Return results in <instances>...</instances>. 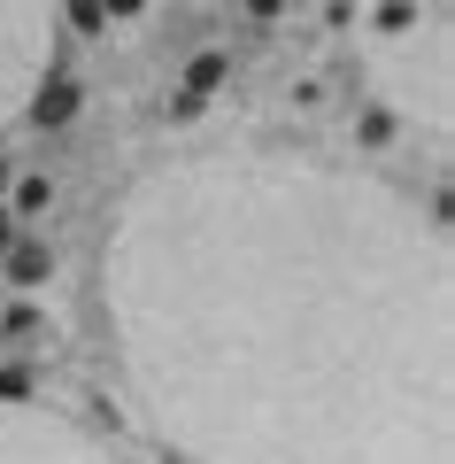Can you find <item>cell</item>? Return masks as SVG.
I'll return each mask as SVG.
<instances>
[{
  "label": "cell",
  "mask_w": 455,
  "mask_h": 464,
  "mask_svg": "<svg viewBox=\"0 0 455 464\" xmlns=\"http://www.w3.org/2000/svg\"><path fill=\"white\" fill-rule=\"evenodd\" d=\"M39 39H47V8L39 0H0V109L32 93Z\"/></svg>",
  "instance_id": "cell-1"
},
{
  "label": "cell",
  "mask_w": 455,
  "mask_h": 464,
  "mask_svg": "<svg viewBox=\"0 0 455 464\" xmlns=\"http://www.w3.org/2000/svg\"><path fill=\"white\" fill-rule=\"evenodd\" d=\"M70 116H78V85L70 78H47L32 93V124H70Z\"/></svg>",
  "instance_id": "cell-2"
},
{
  "label": "cell",
  "mask_w": 455,
  "mask_h": 464,
  "mask_svg": "<svg viewBox=\"0 0 455 464\" xmlns=\"http://www.w3.org/2000/svg\"><path fill=\"white\" fill-rule=\"evenodd\" d=\"M8 279H16V286L54 279V256H47V248H32V240H8Z\"/></svg>",
  "instance_id": "cell-3"
},
{
  "label": "cell",
  "mask_w": 455,
  "mask_h": 464,
  "mask_svg": "<svg viewBox=\"0 0 455 464\" xmlns=\"http://www.w3.org/2000/svg\"><path fill=\"white\" fill-rule=\"evenodd\" d=\"M39 209H54V179H24V186H16V209H8V217H39Z\"/></svg>",
  "instance_id": "cell-4"
},
{
  "label": "cell",
  "mask_w": 455,
  "mask_h": 464,
  "mask_svg": "<svg viewBox=\"0 0 455 464\" xmlns=\"http://www.w3.org/2000/svg\"><path fill=\"white\" fill-rule=\"evenodd\" d=\"M216 85H224V54H201V63L185 70V93H201V101H209Z\"/></svg>",
  "instance_id": "cell-5"
},
{
  "label": "cell",
  "mask_w": 455,
  "mask_h": 464,
  "mask_svg": "<svg viewBox=\"0 0 455 464\" xmlns=\"http://www.w3.org/2000/svg\"><path fill=\"white\" fill-rule=\"evenodd\" d=\"M70 24H78L85 39H100L109 32V8H100V0H70Z\"/></svg>",
  "instance_id": "cell-6"
},
{
  "label": "cell",
  "mask_w": 455,
  "mask_h": 464,
  "mask_svg": "<svg viewBox=\"0 0 455 464\" xmlns=\"http://www.w3.org/2000/svg\"><path fill=\"white\" fill-rule=\"evenodd\" d=\"M100 8H109V16H139V0H100Z\"/></svg>",
  "instance_id": "cell-7"
},
{
  "label": "cell",
  "mask_w": 455,
  "mask_h": 464,
  "mask_svg": "<svg viewBox=\"0 0 455 464\" xmlns=\"http://www.w3.org/2000/svg\"><path fill=\"white\" fill-rule=\"evenodd\" d=\"M8 240H16V217H8V209H0V256H8Z\"/></svg>",
  "instance_id": "cell-8"
},
{
  "label": "cell",
  "mask_w": 455,
  "mask_h": 464,
  "mask_svg": "<svg viewBox=\"0 0 455 464\" xmlns=\"http://www.w3.org/2000/svg\"><path fill=\"white\" fill-rule=\"evenodd\" d=\"M0 186H8V163H0Z\"/></svg>",
  "instance_id": "cell-9"
}]
</instances>
